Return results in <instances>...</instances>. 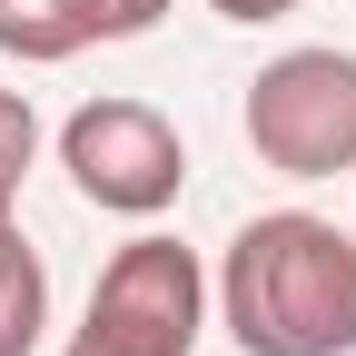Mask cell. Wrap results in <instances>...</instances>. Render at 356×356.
I'll list each match as a JSON object with an SVG mask.
<instances>
[{
    "label": "cell",
    "instance_id": "cell-1",
    "mask_svg": "<svg viewBox=\"0 0 356 356\" xmlns=\"http://www.w3.org/2000/svg\"><path fill=\"white\" fill-rule=\"evenodd\" d=\"M218 317L248 356H356V238L317 208H267L218 257Z\"/></svg>",
    "mask_w": 356,
    "mask_h": 356
},
{
    "label": "cell",
    "instance_id": "cell-2",
    "mask_svg": "<svg viewBox=\"0 0 356 356\" xmlns=\"http://www.w3.org/2000/svg\"><path fill=\"white\" fill-rule=\"evenodd\" d=\"M198 327H208V267H198V248L129 238V248L99 267L89 317H79L70 346H89V356H188Z\"/></svg>",
    "mask_w": 356,
    "mask_h": 356
},
{
    "label": "cell",
    "instance_id": "cell-3",
    "mask_svg": "<svg viewBox=\"0 0 356 356\" xmlns=\"http://www.w3.org/2000/svg\"><path fill=\"white\" fill-rule=\"evenodd\" d=\"M248 149L277 178L356 168V50H287L248 79Z\"/></svg>",
    "mask_w": 356,
    "mask_h": 356
},
{
    "label": "cell",
    "instance_id": "cell-4",
    "mask_svg": "<svg viewBox=\"0 0 356 356\" xmlns=\"http://www.w3.org/2000/svg\"><path fill=\"white\" fill-rule=\"evenodd\" d=\"M60 168L89 208L109 218H159L178 208L188 188V149H178V129L149 109V99H89L60 119Z\"/></svg>",
    "mask_w": 356,
    "mask_h": 356
},
{
    "label": "cell",
    "instance_id": "cell-5",
    "mask_svg": "<svg viewBox=\"0 0 356 356\" xmlns=\"http://www.w3.org/2000/svg\"><path fill=\"white\" fill-rule=\"evenodd\" d=\"M159 10H168V0H0V60L50 70V60L99 50V40L159 30Z\"/></svg>",
    "mask_w": 356,
    "mask_h": 356
},
{
    "label": "cell",
    "instance_id": "cell-6",
    "mask_svg": "<svg viewBox=\"0 0 356 356\" xmlns=\"http://www.w3.org/2000/svg\"><path fill=\"white\" fill-rule=\"evenodd\" d=\"M50 327V267L20 238V188H0V356H30Z\"/></svg>",
    "mask_w": 356,
    "mask_h": 356
},
{
    "label": "cell",
    "instance_id": "cell-7",
    "mask_svg": "<svg viewBox=\"0 0 356 356\" xmlns=\"http://www.w3.org/2000/svg\"><path fill=\"white\" fill-rule=\"evenodd\" d=\"M30 159H40V119H30L20 89H0V188H20Z\"/></svg>",
    "mask_w": 356,
    "mask_h": 356
},
{
    "label": "cell",
    "instance_id": "cell-8",
    "mask_svg": "<svg viewBox=\"0 0 356 356\" xmlns=\"http://www.w3.org/2000/svg\"><path fill=\"white\" fill-rule=\"evenodd\" d=\"M218 20H238V30H257V20H287V10H307V0H208Z\"/></svg>",
    "mask_w": 356,
    "mask_h": 356
},
{
    "label": "cell",
    "instance_id": "cell-9",
    "mask_svg": "<svg viewBox=\"0 0 356 356\" xmlns=\"http://www.w3.org/2000/svg\"><path fill=\"white\" fill-rule=\"evenodd\" d=\"M60 356H89V346H60Z\"/></svg>",
    "mask_w": 356,
    "mask_h": 356
}]
</instances>
